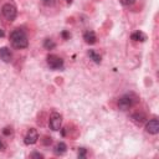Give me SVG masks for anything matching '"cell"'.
<instances>
[{
  "label": "cell",
  "mask_w": 159,
  "mask_h": 159,
  "mask_svg": "<svg viewBox=\"0 0 159 159\" xmlns=\"http://www.w3.org/2000/svg\"><path fill=\"white\" fill-rule=\"evenodd\" d=\"M130 119H132L135 124L140 125V124H143V123L147 120V117H145V114H144L143 112H135V113H133V114L130 116Z\"/></svg>",
  "instance_id": "ba28073f"
},
{
  "label": "cell",
  "mask_w": 159,
  "mask_h": 159,
  "mask_svg": "<svg viewBox=\"0 0 159 159\" xmlns=\"http://www.w3.org/2000/svg\"><path fill=\"white\" fill-rule=\"evenodd\" d=\"M0 58L4 62H11L12 55H11V52L7 47H0Z\"/></svg>",
  "instance_id": "30bf717a"
},
{
  "label": "cell",
  "mask_w": 159,
  "mask_h": 159,
  "mask_svg": "<svg viewBox=\"0 0 159 159\" xmlns=\"http://www.w3.org/2000/svg\"><path fill=\"white\" fill-rule=\"evenodd\" d=\"M30 157H31V158H43V155H42L41 153H37V152L31 153V154H30Z\"/></svg>",
  "instance_id": "ffe728a7"
},
{
  "label": "cell",
  "mask_w": 159,
  "mask_h": 159,
  "mask_svg": "<svg viewBox=\"0 0 159 159\" xmlns=\"http://www.w3.org/2000/svg\"><path fill=\"white\" fill-rule=\"evenodd\" d=\"M5 149V144L2 143V140L0 139V150H4Z\"/></svg>",
  "instance_id": "7402d4cb"
},
{
  "label": "cell",
  "mask_w": 159,
  "mask_h": 159,
  "mask_svg": "<svg viewBox=\"0 0 159 159\" xmlns=\"http://www.w3.org/2000/svg\"><path fill=\"white\" fill-rule=\"evenodd\" d=\"M66 152H67V145H66L63 142H58V143L55 145V148H53V153H55L56 155H63Z\"/></svg>",
  "instance_id": "8fae6325"
},
{
  "label": "cell",
  "mask_w": 159,
  "mask_h": 159,
  "mask_svg": "<svg viewBox=\"0 0 159 159\" xmlns=\"http://www.w3.org/2000/svg\"><path fill=\"white\" fill-rule=\"evenodd\" d=\"M42 1V4L43 5H46V6H53L55 5V0H41Z\"/></svg>",
  "instance_id": "e0dca14e"
},
{
  "label": "cell",
  "mask_w": 159,
  "mask_h": 159,
  "mask_svg": "<svg viewBox=\"0 0 159 159\" xmlns=\"http://www.w3.org/2000/svg\"><path fill=\"white\" fill-rule=\"evenodd\" d=\"M130 39L133 40V41H139V42H144L145 40H147V35L144 34V32H142V31H135V32H133L132 35H130Z\"/></svg>",
  "instance_id": "7c38bea8"
},
{
  "label": "cell",
  "mask_w": 159,
  "mask_h": 159,
  "mask_svg": "<svg viewBox=\"0 0 159 159\" xmlns=\"http://www.w3.org/2000/svg\"><path fill=\"white\" fill-rule=\"evenodd\" d=\"M88 56H89V58H91L93 62H96V63H101L102 57H101V55L97 53L94 50H89V51H88Z\"/></svg>",
  "instance_id": "4fadbf2b"
},
{
  "label": "cell",
  "mask_w": 159,
  "mask_h": 159,
  "mask_svg": "<svg viewBox=\"0 0 159 159\" xmlns=\"http://www.w3.org/2000/svg\"><path fill=\"white\" fill-rule=\"evenodd\" d=\"M66 1H67V2H71V1H72V0H66Z\"/></svg>",
  "instance_id": "603a6c76"
},
{
  "label": "cell",
  "mask_w": 159,
  "mask_h": 159,
  "mask_svg": "<svg viewBox=\"0 0 159 159\" xmlns=\"http://www.w3.org/2000/svg\"><path fill=\"white\" fill-rule=\"evenodd\" d=\"M37 139H39V133H37V130H36L35 128H30V129L27 130L25 138H24V142H25V144L31 145V144H35V143L37 142Z\"/></svg>",
  "instance_id": "8992f818"
},
{
  "label": "cell",
  "mask_w": 159,
  "mask_h": 159,
  "mask_svg": "<svg viewBox=\"0 0 159 159\" xmlns=\"http://www.w3.org/2000/svg\"><path fill=\"white\" fill-rule=\"evenodd\" d=\"M87 150L84 148H78V158H86Z\"/></svg>",
  "instance_id": "9a60e30c"
},
{
  "label": "cell",
  "mask_w": 159,
  "mask_h": 159,
  "mask_svg": "<svg viewBox=\"0 0 159 159\" xmlns=\"http://www.w3.org/2000/svg\"><path fill=\"white\" fill-rule=\"evenodd\" d=\"M43 47H45L46 50H53V48L56 47V43H55L53 40H51V39H46V40L43 41Z\"/></svg>",
  "instance_id": "5bb4252c"
},
{
  "label": "cell",
  "mask_w": 159,
  "mask_h": 159,
  "mask_svg": "<svg viewBox=\"0 0 159 159\" xmlns=\"http://www.w3.org/2000/svg\"><path fill=\"white\" fill-rule=\"evenodd\" d=\"M51 142H52V139H51L50 137H45V140H43V144H45V145L51 144Z\"/></svg>",
  "instance_id": "44dd1931"
},
{
  "label": "cell",
  "mask_w": 159,
  "mask_h": 159,
  "mask_svg": "<svg viewBox=\"0 0 159 159\" xmlns=\"http://www.w3.org/2000/svg\"><path fill=\"white\" fill-rule=\"evenodd\" d=\"M47 65L51 70H62L63 68V60L57 55H48L47 56Z\"/></svg>",
  "instance_id": "277c9868"
},
{
  "label": "cell",
  "mask_w": 159,
  "mask_h": 159,
  "mask_svg": "<svg viewBox=\"0 0 159 159\" xmlns=\"http://www.w3.org/2000/svg\"><path fill=\"white\" fill-rule=\"evenodd\" d=\"M1 15H2V17L6 21H9V22L14 21L16 19V15H17L16 5L12 1H7V2L2 4V6H1Z\"/></svg>",
  "instance_id": "3957f363"
},
{
  "label": "cell",
  "mask_w": 159,
  "mask_h": 159,
  "mask_svg": "<svg viewBox=\"0 0 159 159\" xmlns=\"http://www.w3.org/2000/svg\"><path fill=\"white\" fill-rule=\"evenodd\" d=\"M62 124V116L57 112H52L48 119V125L52 130H60Z\"/></svg>",
  "instance_id": "5b68a950"
},
{
  "label": "cell",
  "mask_w": 159,
  "mask_h": 159,
  "mask_svg": "<svg viewBox=\"0 0 159 159\" xmlns=\"http://www.w3.org/2000/svg\"><path fill=\"white\" fill-rule=\"evenodd\" d=\"M83 40H84L86 43L93 45V43H96V41H97V36H96V34H94L93 31L88 30V31H86V32L83 34Z\"/></svg>",
  "instance_id": "9c48e42d"
},
{
  "label": "cell",
  "mask_w": 159,
  "mask_h": 159,
  "mask_svg": "<svg viewBox=\"0 0 159 159\" xmlns=\"http://www.w3.org/2000/svg\"><path fill=\"white\" fill-rule=\"evenodd\" d=\"M61 36H62V39H63V40H68L71 35H70V32H68V31H66V30H63V31L61 32Z\"/></svg>",
  "instance_id": "ac0fdd59"
},
{
  "label": "cell",
  "mask_w": 159,
  "mask_h": 159,
  "mask_svg": "<svg viewBox=\"0 0 159 159\" xmlns=\"http://www.w3.org/2000/svg\"><path fill=\"white\" fill-rule=\"evenodd\" d=\"M119 2H120L123 6H129V5L134 4V2H135V0H119Z\"/></svg>",
  "instance_id": "2e32d148"
},
{
  "label": "cell",
  "mask_w": 159,
  "mask_h": 159,
  "mask_svg": "<svg viewBox=\"0 0 159 159\" xmlns=\"http://www.w3.org/2000/svg\"><path fill=\"white\" fill-rule=\"evenodd\" d=\"M10 41L12 43V46L15 48H26L29 46V40H27V36L25 34L24 30L21 29H15L11 31L10 34Z\"/></svg>",
  "instance_id": "6da1fadb"
},
{
  "label": "cell",
  "mask_w": 159,
  "mask_h": 159,
  "mask_svg": "<svg viewBox=\"0 0 159 159\" xmlns=\"http://www.w3.org/2000/svg\"><path fill=\"white\" fill-rule=\"evenodd\" d=\"M2 133H4L5 135H10V134L12 133V130H11V128H10V127H5V128L2 129Z\"/></svg>",
  "instance_id": "d6986e66"
},
{
  "label": "cell",
  "mask_w": 159,
  "mask_h": 159,
  "mask_svg": "<svg viewBox=\"0 0 159 159\" xmlns=\"http://www.w3.org/2000/svg\"><path fill=\"white\" fill-rule=\"evenodd\" d=\"M138 101H139V98H138L137 94H134L132 92L130 93H125L122 97H119V99H118V108L120 111H127V109L132 108L133 106H135L138 103Z\"/></svg>",
  "instance_id": "7a4b0ae2"
},
{
  "label": "cell",
  "mask_w": 159,
  "mask_h": 159,
  "mask_svg": "<svg viewBox=\"0 0 159 159\" xmlns=\"http://www.w3.org/2000/svg\"><path fill=\"white\" fill-rule=\"evenodd\" d=\"M145 130L149 133V134H158L159 133V122H158V119L157 118H153V119H150L148 123H147V125H145Z\"/></svg>",
  "instance_id": "52a82bcc"
}]
</instances>
